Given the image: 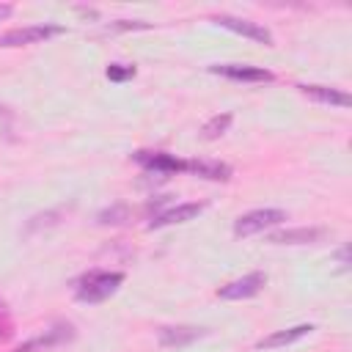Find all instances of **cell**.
<instances>
[{
  "label": "cell",
  "instance_id": "11",
  "mask_svg": "<svg viewBox=\"0 0 352 352\" xmlns=\"http://www.w3.org/2000/svg\"><path fill=\"white\" fill-rule=\"evenodd\" d=\"M184 170L204 176V179H212V182H226L231 176V168L226 162H209V160H187Z\"/></svg>",
  "mask_w": 352,
  "mask_h": 352
},
{
  "label": "cell",
  "instance_id": "1",
  "mask_svg": "<svg viewBox=\"0 0 352 352\" xmlns=\"http://www.w3.org/2000/svg\"><path fill=\"white\" fill-rule=\"evenodd\" d=\"M121 283H124V272L94 270V272H85V275L77 280L74 297H77L80 302H102V300H107Z\"/></svg>",
  "mask_w": 352,
  "mask_h": 352
},
{
  "label": "cell",
  "instance_id": "19",
  "mask_svg": "<svg viewBox=\"0 0 352 352\" xmlns=\"http://www.w3.org/2000/svg\"><path fill=\"white\" fill-rule=\"evenodd\" d=\"M11 11H14L11 6H6V3H0V19H6V16L11 14Z\"/></svg>",
  "mask_w": 352,
  "mask_h": 352
},
{
  "label": "cell",
  "instance_id": "2",
  "mask_svg": "<svg viewBox=\"0 0 352 352\" xmlns=\"http://www.w3.org/2000/svg\"><path fill=\"white\" fill-rule=\"evenodd\" d=\"M286 220V212L283 209H253L242 217H236L234 223V234L236 236H250V234H258V231H267L278 223Z\"/></svg>",
  "mask_w": 352,
  "mask_h": 352
},
{
  "label": "cell",
  "instance_id": "6",
  "mask_svg": "<svg viewBox=\"0 0 352 352\" xmlns=\"http://www.w3.org/2000/svg\"><path fill=\"white\" fill-rule=\"evenodd\" d=\"M214 22H217L220 28H226V30H234V33H239V36H248V38H253V41H261V44H272V33H270L264 25H258V22H250V19H239V16H228V14H220V16H214Z\"/></svg>",
  "mask_w": 352,
  "mask_h": 352
},
{
  "label": "cell",
  "instance_id": "14",
  "mask_svg": "<svg viewBox=\"0 0 352 352\" xmlns=\"http://www.w3.org/2000/svg\"><path fill=\"white\" fill-rule=\"evenodd\" d=\"M314 327L311 324H297V327H289V330H278V333H270L267 338L258 341V349H275V346H286L302 336H308Z\"/></svg>",
  "mask_w": 352,
  "mask_h": 352
},
{
  "label": "cell",
  "instance_id": "10",
  "mask_svg": "<svg viewBox=\"0 0 352 352\" xmlns=\"http://www.w3.org/2000/svg\"><path fill=\"white\" fill-rule=\"evenodd\" d=\"M201 212H204V204H179V206H173V209H168V212H162V214L151 217L148 228H162V226L184 223V220H192V217H198Z\"/></svg>",
  "mask_w": 352,
  "mask_h": 352
},
{
  "label": "cell",
  "instance_id": "17",
  "mask_svg": "<svg viewBox=\"0 0 352 352\" xmlns=\"http://www.w3.org/2000/svg\"><path fill=\"white\" fill-rule=\"evenodd\" d=\"M129 217V209L126 206H113V209H104L99 214V223H124Z\"/></svg>",
  "mask_w": 352,
  "mask_h": 352
},
{
  "label": "cell",
  "instance_id": "7",
  "mask_svg": "<svg viewBox=\"0 0 352 352\" xmlns=\"http://www.w3.org/2000/svg\"><path fill=\"white\" fill-rule=\"evenodd\" d=\"M212 74L228 77V80H242V82H270L272 74L261 66H248V63H226V66H212Z\"/></svg>",
  "mask_w": 352,
  "mask_h": 352
},
{
  "label": "cell",
  "instance_id": "3",
  "mask_svg": "<svg viewBox=\"0 0 352 352\" xmlns=\"http://www.w3.org/2000/svg\"><path fill=\"white\" fill-rule=\"evenodd\" d=\"M63 28L60 25H30V28H11L6 33H0V47H22V44H36V41H47L52 36H60Z\"/></svg>",
  "mask_w": 352,
  "mask_h": 352
},
{
  "label": "cell",
  "instance_id": "16",
  "mask_svg": "<svg viewBox=\"0 0 352 352\" xmlns=\"http://www.w3.org/2000/svg\"><path fill=\"white\" fill-rule=\"evenodd\" d=\"M107 77H110L113 82L129 80V77H135V66H126V63H110V66H107Z\"/></svg>",
  "mask_w": 352,
  "mask_h": 352
},
{
  "label": "cell",
  "instance_id": "18",
  "mask_svg": "<svg viewBox=\"0 0 352 352\" xmlns=\"http://www.w3.org/2000/svg\"><path fill=\"white\" fill-rule=\"evenodd\" d=\"M8 336H11V319H8L6 308L0 305V341H6Z\"/></svg>",
  "mask_w": 352,
  "mask_h": 352
},
{
  "label": "cell",
  "instance_id": "12",
  "mask_svg": "<svg viewBox=\"0 0 352 352\" xmlns=\"http://www.w3.org/2000/svg\"><path fill=\"white\" fill-rule=\"evenodd\" d=\"M204 327H162L160 330V344L162 346H187L195 338H204Z\"/></svg>",
  "mask_w": 352,
  "mask_h": 352
},
{
  "label": "cell",
  "instance_id": "9",
  "mask_svg": "<svg viewBox=\"0 0 352 352\" xmlns=\"http://www.w3.org/2000/svg\"><path fill=\"white\" fill-rule=\"evenodd\" d=\"M324 236V228H286V231H275L267 239L272 245H311L319 242Z\"/></svg>",
  "mask_w": 352,
  "mask_h": 352
},
{
  "label": "cell",
  "instance_id": "8",
  "mask_svg": "<svg viewBox=\"0 0 352 352\" xmlns=\"http://www.w3.org/2000/svg\"><path fill=\"white\" fill-rule=\"evenodd\" d=\"M135 160L148 168V170H157V173H176V170H184V162L176 160L173 154H165V151H138Z\"/></svg>",
  "mask_w": 352,
  "mask_h": 352
},
{
  "label": "cell",
  "instance_id": "13",
  "mask_svg": "<svg viewBox=\"0 0 352 352\" xmlns=\"http://www.w3.org/2000/svg\"><path fill=\"white\" fill-rule=\"evenodd\" d=\"M305 96L316 99V102H324V104H333V107H349V94L338 91V88H327V85H297Z\"/></svg>",
  "mask_w": 352,
  "mask_h": 352
},
{
  "label": "cell",
  "instance_id": "5",
  "mask_svg": "<svg viewBox=\"0 0 352 352\" xmlns=\"http://www.w3.org/2000/svg\"><path fill=\"white\" fill-rule=\"evenodd\" d=\"M264 283H267V275H264V272H250V275H242V278L226 283V286L217 292V297H223V300H245V297L258 294Z\"/></svg>",
  "mask_w": 352,
  "mask_h": 352
},
{
  "label": "cell",
  "instance_id": "15",
  "mask_svg": "<svg viewBox=\"0 0 352 352\" xmlns=\"http://www.w3.org/2000/svg\"><path fill=\"white\" fill-rule=\"evenodd\" d=\"M228 126H231V113L214 116V118H209V121L204 124V138H206V140H214V138H220Z\"/></svg>",
  "mask_w": 352,
  "mask_h": 352
},
{
  "label": "cell",
  "instance_id": "4",
  "mask_svg": "<svg viewBox=\"0 0 352 352\" xmlns=\"http://www.w3.org/2000/svg\"><path fill=\"white\" fill-rule=\"evenodd\" d=\"M72 338H74V327H72V324H55V327L44 330L41 336H36V338L19 344L14 352H47V349H52V346H58V344H66V341H72Z\"/></svg>",
  "mask_w": 352,
  "mask_h": 352
}]
</instances>
